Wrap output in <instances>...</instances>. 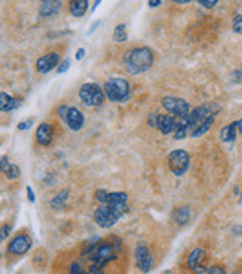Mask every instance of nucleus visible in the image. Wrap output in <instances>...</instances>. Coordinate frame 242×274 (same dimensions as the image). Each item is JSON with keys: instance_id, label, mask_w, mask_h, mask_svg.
<instances>
[{"instance_id": "dca6fc26", "label": "nucleus", "mask_w": 242, "mask_h": 274, "mask_svg": "<svg viewBox=\"0 0 242 274\" xmlns=\"http://www.w3.org/2000/svg\"><path fill=\"white\" fill-rule=\"evenodd\" d=\"M175 126H176V120L173 119L172 115H163V114L157 115L156 128L158 129L160 133L169 135V133H172L175 130Z\"/></svg>"}, {"instance_id": "9b49d317", "label": "nucleus", "mask_w": 242, "mask_h": 274, "mask_svg": "<svg viewBox=\"0 0 242 274\" xmlns=\"http://www.w3.org/2000/svg\"><path fill=\"white\" fill-rule=\"evenodd\" d=\"M205 259H207V252L200 247H196L194 250H191V253L187 258V265L194 273H207L208 268L204 265Z\"/></svg>"}, {"instance_id": "f8f14e48", "label": "nucleus", "mask_w": 242, "mask_h": 274, "mask_svg": "<svg viewBox=\"0 0 242 274\" xmlns=\"http://www.w3.org/2000/svg\"><path fill=\"white\" fill-rule=\"evenodd\" d=\"M60 63V55L58 53H48L42 57H39L36 60V71L39 73H48L52 69H55Z\"/></svg>"}, {"instance_id": "39448f33", "label": "nucleus", "mask_w": 242, "mask_h": 274, "mask_svg": "<svg viewBox=\"0 0 242 274\" xmlns=\"http://www.w3.org/2000/svg\"><path fill=\"white\" fill-rule=\"evenodd\" d=\"M105 97L106 94L104 89L96 83H86L79 89V99L88 108L100 107L105 102Z\"/></svg>"}, {"instance_id": "bb28decb", "label": "nucleus", "mask_w": 242, "mask_h": 274, "mask_svg": "<svg viewBox=\"0 0 242 274\" xmlns=\"http://www.w3.org/2000/svg\"><path fill=\"white\" fill-rule=\"evenodd\" d=\"M197 2H199V5H200V6H204V8L211 9V8H214V6L218 3V0H197Z\"/></svg>"}, {"instance_id": "f704fd0d", "label": "nucleus", "mask_w": 242, "mask_h": 274, "mask_svg": "<svg viewBox=\"0 0 242 274\" xmlns=\"http://www.w3.org/2000/svg\"><path fill=\"white\" fill-rule=\"evenodd\" d=\"M148 5H150V8H157L161 5V0H148Z\"/></svg>"}, {"instance_id": "412c9836", "label": "nucleus", "mask_w": 242, "mask_h": 274, "mask_svg": "<svg viewBox=\"0 0 242 274\" xmlns=\"http://www.w3.org/2000/svg\"><path fill=\"white\" fill-rule=\"evenodd\" d=\"M214 120H215V114H211L207 120L202 122V123L190 133V136H191V138H199V136H202L204 133H207V132L211 129V126L214 125Z\"/></svg>"}, {"instance_id": "7c9ffc66", "label": "nucleus", "mask_w": 242, "mask_h": 274, "mask_svg": "<svg viewBox=\"0 0 242 274\" xmlns=\"http://www.w3.org/2000/svg\"><path fill=\"white\" fill-rule=\"evenodd\" d=\"M68 107L66 105H62V107H58V110H57V112H58V115L62 117V119L65 120L66 119V114H68Z\"/></svg>"}, {"instance_id": "f257e3e1", "label": "nucleus", "mask_w": 242, "mask_h": 274, "mask_svg": "<svg viewBox=\"0 0 242 274\" xmlns=\"http://www.w3.org/2000/svg\"><path fill=\"white\" fill-rule=\"evenodd\" d=\"M127 193L124 192H112L108 195V200L105 204H100V207L94 211V222L100 228H111L114 226L124 214L129 213L127 205Z\"/></svg>"}, {"instance_id": "6e6552de", "label": "nucleus", "mask_w": 242, "mask_h": 274, "mask_svg": "<svg viewBox=\"0 0 242 274\" xmlns=\"http://www.w3.org/2000/svg\"><path fill=\"white\" fill-rule=\"evenodd\" d=\"M211 114H214L211 105H200V107H196L193 111H190V114L187 115V128H189V133H191V132H193V130L202 123V122L207 120Z\"/></svg>"}, {"instance_id": "9d476101", "label": "nucleus", "mask_w": 242, "mask_h": 274, "mask_svg": "<svg viewBox=\"0 0 242 274\" xmlns=\"http://www.w3.org/2000/svg\"><path fill=\"white\" fill-rule=\"evenodd\" d=\"M135 261L138 268L142 273H148L154 265V258L147 244H139L135 250Z\"/></svg>"}, {"instance_id": "ddd939ff", "label": "nucleus", "mask_w": 242, "mask_h": 274, "mask_svg": "<svg viewBox=\"0 0 242 274\" xmlns=\"http://www.w3.org/2000/svg\"><path fill=\"white\" fill-rule=\"evenodd\" d=\"M65 122H66V125L69 126L70 130L76 132V130H79V129H83L86 119H84V114L81 112L78 108L70 107V108L68 110V114H66Z\"/></svg>"}, {"instance_id": "5701e85b", "label": "nucleus", "mask_w": 242, "mask_h": 274, "mask_svg": "<svg viewBox=\"0 0 242 274\" xmlns=\"http://www.w3.org/2000/svg\"><path fill=\"white\" fill-rule=\"evenodd\" d=\"M68 198H69V192L66 189L62 190V192H58L55 197L51 200V202H50L51 208H62L65 205V202L68 201Z\"/></svg>"}, {"instance_id": "c9c22d12", "label": "nucleus", "mask_w": 242, "mask_h": 274, "mask_svg": "<svg viewBox=\"0 0 242 274\" xmlns=\"http://www.w3.org/2000/svg\"><path fill=\"white\" fill-rule=\"evenodd\" d=\"M70 273H83V268H81V265H78V264H73L70 267Z\"/></svg>"}, {"instance_id": "58836bf2", "label": "nucleus", "mask_w": 242, "mask_h": 274, "mask_svg": "<svg viewBox=\"0 0 242 274\" xmlns=\"http://www.w3.org/2000/svg\"><path fill=\"white\" fill-rule=\"evenodd\" d=\"M238 130L241 132V135H242V119L241 120H238Z\"/></svg>"}, {"instance_id": "4468645a", "label": "nucleus", "mask_w": 242, "mask_h": 274, "mask_svg": "<svg viewBox=\"0 0 242 274\" xmlns=\"http://www.w3.org/2000/svg\"><path fill=\"white\" fill-rule=\"evenodd\" d=\"M52 136H54V129L50 123H40L36 129L35 133V138L36 143L39 146H48L52 141Z\"/></svg>"}, {"instance_id": "f3484780", "label": "nucleus", "mask_w": 242, "mask_h": 274, "mask_svg": "<svg viewBox=\"0 0 242 274\" xmlns=\"http://www.w3.org/2000/svg\"><path fill=\"white\" fill-rule=\"evenodd\" d=\"M88 9V0H69V12L75 18L84 17Z\"/></svg>"}, {"instance_id": "0eeeda50", "label": "nucleus", "mask_w": 242, "mask_h": 274, "mask_svg": "<svg viewBox=\"0 0 242 274\" xmlns=\"http://www.w3.org/2000/svg\"><path fill=\"white\" fill-rule=\"evenodd\" d=\"M161 105L163 108L172 114L173 117H186L190 114V104L184 99H181V97H175V96H166L161 99Z\"/></svg>"}, {"instance_id": "2eb2a0df", "label": "nucleus", "mask_w": 242, "mask_h": 274, "mask_svg": "<svg viewBox=\"0 0 242 274\" xmlns=\"http://www.w3.org/2000/svg\"><path fill=\"white\" fill-rule=\"evenodd\" d=\"M62 9V0H42L39 6V17L40 18H48Z\"/></svg>"}, {"instance_id": "7ed1b4c3", "label": "nucleus", "mask_w": 242, "mask_h": 274, "mask_svg": "<svg viewBox=\"0 0 242 274\" xmlns=\"http://www.w3.org/2000/svg\"><path fill=\"white\" fill-rule=\"evenodd\" d=\"M115 259V244L109 241L100 243L91 255V265H90V273L97 274L102 273V270L108 265V262Z\"/></svg>"}, {"instance_id": "e433bc0d", "label": "nucleus", "mask_w": 242, "mask_h": 274, "mask_svg": "<svg viewBox=\"0 0 242 274\" xmlns=\"http://www.w3.org/2000/svg\"><path fill=\"white\" fill-rule=\"evenodd\" d=\"M172 2H175L178 5H186V3H190L191 0H172Z\"/></svg>"}, {"instance_id": "a211bd4d", "label": "nucleus", "mask_w": 242, "mask_h": 274, "mask_svg": "<svg viewBox=\"0 0 242 274\" xmlns=\"http://www.w3.org/2000/svg\"><path fill=\"white\" fill-rule=\"evenodd\" d=\"M19 99H15V97L9 96L8 93L2 91L0 93V110L2 112H9V111H14L19 107Z\"/></svg>"}, {"instance_id": "72a5a7b5", "label": "nucleus", "mask_w": 242, "mask_h": 274, "mask_svg": "<svg viewBox=\"0 0 242 274\" xmlns=\"http://www.w3.org/2000/svg\"><path fill=\"white\" fill-rule=\"evenodd\" d=\"M84 55H86V50L84 48H79L78 51H76V60H83V58H84Z\"/></svg>"}, {"instance_id": "aec40b11", "label": "nucleus", "mask_w": 242, "mask_h": 274, "mask_svg": "<svg viewBox=\"0 0 242 274\" xmlns=\"http://www.w3.org/2000/svg\"><path fill=\"white\" fill-rule=\"evenodd\" d=\"M236 132H238V122H233L221 129L220 138L223 143H233L236 140Z\"/></svg>"}, {"instance_id": "423d86ee", "label": "nucleus", "mask_w": 242, "mask_h": 274, "mask_svg": "<svg viewBox=\"0 0 242 274\" xmlns=\"http://www.w3.org/2000/svg\"><path fill=\"white\" fill-rule=\"evenodd\" d=\"M168 165L172 174H175L176 177H181V175H184L187 172L190 166V156L183 148L173 150L168 158Z\"/></svg>"}, {"instance_id": "1a4fd4ad", "label": "nucleus", "mask_w": 242, "mask_h": 274, "mask_svg": "<svg viewBox=\"0 0 242 274\" xmlns=\"http://www.w3.org/2000/svg\"><path fill=\"white\" fill-rule=\"evenodd\" d=\"M32 247V238L26 234H18L15 236L9 244H8V253L9 255H15V256H21L24 253H27Z\"/></svg>"}, {"instance_id": "6ab92c4d", "label": "nucleus", "mask_w": 242, "mask_h": 274, "mask_svg": "<svg viewBox=\"0 0 242 274\" xmlns=\"http://www.w3.org/2000/svg\"><path fill=\"white\" fill-rule=\"evenodd\" d=\"M2 172L5 174V177L8 180H15V179L19 177V174H21L19 168L17 165L11 164L6 156H3V158H2Z\"/></svg>"}, {"instance_id": "473e14b6", "label": "nucleus", "mask_w": 242, "mask_h": 274, "mask_svg": "<svg viewBox=\"0 0 242 274\" xmlns=\"http://www.w3.org/2000/svg\"><path fill=\"white\" fill-rule=\"evenodd\" d=\"M27 198H29L30 202H35V200H36V198H35V192L32 190L30 186H27Z\"/></svg>"}, {"instance_id": "c756f323", "label": "nucleus", "mask_w": 242, "mask_h": 274, "mask_svg": "<svg viewBox=\"0 0 242 274\" xmlns=\"http://www.w3.org/2000/svg\"><path fill=\"white\" fill-rule=\"evenodd\" d=\"M32 125H33V120H26V122L18 123V129H19V130H27Z\"/></svg>"}, {"instance_id": "ea45409f", "label": "nucleus", "mask_w": 242, "mask_h": 274, "mask_svg": "<svg viewBox=\"0 0 242 274\" xmlns=\"http://www.w3.org/2000/svg\"><path fill=\"white\" fill-rule=\"evenodd\" d=\"M100 2H102V0H96V2H94V6H93V11H94V9L99 6V3H100Z\"/></svg>"}, {"instance_id": "b1692460", "label": "nucleus", "mask_w": 242, "mask_h": 274, "mask_svg": "<svg viewBox=\"0 0 242 274\" xmlns=\"http://www.w3.org/2000/svg\"><path fill=\"white\" fill-rule=\"evenodd\" d=\"M173 218H175V220H176L179 225L187 223L189 219H190V208H187V207L178 208V210L175 211V214H173Z\"/></svg>"}, {"instance_id": "cd10ccee", "label": "nucleus", "mask_w": 242, "mask_h": 274, "mask_svg": "<svg viewBox=\"0 0 242 274\" xmlns=\"http://www.w3.org/2000/svg\"><path fill=\"white\" fill-rule=\"evenodd\" d=\"M207 273H209V274H225L226 270L223 267H211V268L207 270Z\"/></svg>"}, {"instance_id": "f03ea898", "label": "nucleus", "mask_w": 242, "mask_h": 274, "mask_svg": "<svg viewBox=\"0 0 242 274\" xmlns=\"http://www.w3.org/2000/svg\"><path fill=\"white\" fill-rule=\"evenodd\" d=\"M123 63H124L126 71L132 75L144 73L154 63V53L148 47L133 48V50H130L129 53L124 54Z\"/></svg>"}, {"instance_id": "a878e982", "label": "nucleus", "mask_w": 242, "mask_h": 274, "mask_svg": "<svg viewBox=\"0 0 242 274\" xmlns=\"http://www.w3.org/2000/svg\"><path fill=\"white\" fill-rule=\"evenodd\" d=\"M233 30L238 35H242V15H236L233 18Z\"/></svg>"}, {"instance_id": "20e7f679", "label": "nucleus", "mask_w": 242, "mask_h": 274, "mask_svg": "<svg viewBox=\"0 0 242 274\" xmlns=\"http://www.w3.org/2000/svg\"><path fill=\"white\" fill-rule=\"evenodd\" d=\"M104 91L111 102H126L130 96V84L121 76H112L105 83Z\"/></svg>"}, {"instance_id": "2f4dec72", "label": "nucleus", "mask_w": 242, "mask_h": 274, "mask_svg": "<svg viewBox=\"0 0 242 274\" xmlns=\"http://www.w3.org/2000/svg\"><path fill=\"white\" fill-rule=\"evenodd\" d=\"M9 231H11V226H9V225H3V226H2V241L9 236Z\"/></svg>"}, {"instance_id": "393cba45", "label": "nucleus", "mask_w": 242, "mask_h": 274, "mask_svg": "<svg viewBox=\"0 0 242 274\" xmlns=\"http://www.w3.org/2000/svg\"><path fill=\"white\" fill-rule=\"evenodd\" d=\"M108 195H109V192H106V190H104V189H99V190H96V193H94V198H96V201H99L100 204H105L106 200H108Z\"/></svg>"}, {"instance_id": "4c0bfd02", "label": "nucleus", "mask_w": 242, "mask_h": 274, "mask_svg": "<svg viewBox=\"0 0 242 274\" xmlns=\"http://www.w3.org/2000/svg\"><path fill=\"white\" fill-rule=\"evenodd\" d=\"M99 24H100V21H96V23H93V26H91V27H90V30H88V35H90V33H93V32H94V30L97 29V26H99Z\"/></svg>"}, {"instance_id": "4be33fe9", "label": "nucleus", "mask_w": 242, "mask_h": 274, "mask_svg": "<svg viewBox=\"0 0 242 274\" xmlns=\"http://www.w3.org/2000/svg\"><path fill=\"white\" fill-rule=\"evenodd\" d=\"M127 41V30H126V24H118L115 26L114 32H112V42L115 44H123Z\"/></svg>"}, {"instance_id": "c85d7f7f", "label": "nucleus", "mask_w": 242, "mask_h": 274, "mask_svg": "<svg viewBox=\"0 0 242 274\" xmlns=\"http://www.w3.org/2000/svg\"><path fill=\"white\" fill-rule=\"evenodd\" d=\"M69 66H70L69 60H65V62H62V65H60V68H57V72H58V73H65V72L69 69Z\"/></svg>"}]
</instances>
